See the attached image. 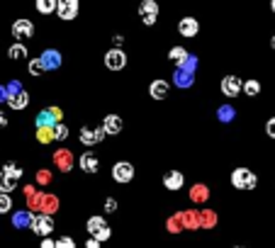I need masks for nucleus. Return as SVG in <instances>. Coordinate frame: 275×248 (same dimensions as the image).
I'll use <instances>...</instances> for the list:
<instances>
[{
    "label": "nucleus",
    "instance_id": "nucleus-1",
    "mask_svg": "<svg viewBox=\"0 0 275 248\" xmlns=\"http://www.w3.org/2000/svg\"><path fill=\"white\" fill-rule=\"evenodd\" d=\"M256 183H258V178L253 175V170H248V168H234V173H231V185H234L236 190H253Z\"/></svg>",
    "mask_w": 275,
    "mask_h": 248
},
{
    "label": "nucleus",
    "instance_id": "nucleus-2",
    "mask_svg": "<svg viewBox=\"0 0 275 248\" xmlns=\"http://www.w3.org/2000/svg\"><path fill=\"white\" fill-rule=\"evenodd\" d=\"M29 229L42 236V239H49V234L54 231V219L49 214H32L29 217Z\"/></svg>",
    "mask_w": 275,
    "mask_h": 248
},
{
    "label": "nucleus",
    "instance_id": "nucleus-3",
    "mask_svg": "<svg viewBox=\"0 0 275 248\" xmlns=\"http://www.w3.org/2000/svg\"><path fill=\"white\" fill-rule=\"evenodd\" d=\"M139 17H141V22L146 27L156 25V20H159V2L156 0H144L139 5Z\"/></svg>",
    "mask_w": 275,
    "mask_h": 248
},
{
    "label": "nucleus",
    "instance_id": "nucleus-4",
    "mask_svg": "<svg viewBox=\"0 0 275 248\" xmlns=\"http://www.w3.org/2000/svg\"><path fill=\"white\" fill-rule=\"evenodd\" d=\"M56 15H58V20H63V22L76 20V15H78V2H76V0H56Z\"/></svg>",
    "mask_w": 275,
    "mask_h": 248
},
{
    "label": "nucleus",
    "instance_id": "nucleus-5",
    "mask_svg": "<svg viewBox=\"0 0 275 248\" xmlns=\"http://www.w3.org/2000/svg\"><path fill=\"white\" fill-rule=\"evenodd\" d=\"M134 178V165L127 163V161H119V163L112 165V180L114 183H132Z\"/></svg>",
    "mask_w": 275,
    "mask_h": 248
},
{
    "label": "nucleus",
    "instance_id": "nucleus-6",
    "mask_svg": "<svg viewBox=\"0 0 275 248\" xmlns=\"http://www.w3.org/2000/svg\"><path fill=\"white\" fill-rule=\"evenodd\" d=\"M105 66H108L110 71H122V68L127 66V54H124L122 49H110V51L105 54Z\"/></svg>",
    "mask_w": 275,
    "mask_h": 248
},
{
    "label": "nucleus",
    "instance_id": "nucleus-7",
    "mask_svg": "<svg viewBox=\"0 0 275 248\" xmlns=\"http://www.w3.org/2000/svg\"><path fill=\"white\" fill-rule=\"evenodd\" d=\"M81 144L85 146H93V144H100L103 139H105V129H103V124L100 127H95V129H90V127H81Z\"/></svg>",
    "mask_w": 275,
    "mask_h": 248
},
{
    "label": "nucleus",
    "instance_id": "nucleus-8",
    "mask_svg": "<svg viewBox=\"0 0 275 248\" xmlns=\"http://www.w3.org/2000/svg\"><path fill=\"white\" fill-rule=\"evenodd\" d=\"M32 34H34V25H32V20H27V17L15 20V25H12V37H15V39H20V44H22V39H29Z\"/></svg>",
    "mask_w": 275,
    "mask_h": 248
},
{
    "label": "nucleus",
    "instance_id": "nucleus-9",
    "mask_svg": "<svg viewBox=\"0 0 275 248\" xmlns=\"http://www.w3.org/2000/svg\"><path fill=\"white\" fill-rule=\"evenodd\" d=\"M241 88H244V81L236 78V76H224V78H221V93H224L226 98H236V95L241 93Z\"/></svg>",
    "mask_w": 275,
    "mask_h": 248
},
{
    "label": "nucleus",
    "instance_id": "nucleus-10",
    "mask_svg": "<svg viewBox=\"0 0 275 248\" xmlns=\"http://www.w3.org/2000/svg\"><path fill=\"white\" fill-rule=\"evenodd\" d=\"M164 185H165V190L178 193V190L185 185V175H183L180 170H168V173L164 175Z\"/></svg>",
    "mask_w": 275,
    "mask_h": 248
},
{
    "label": "nucleus",
    "instance_id": "nucleus-11",
    "mask_svg": "<svg viewBox=\"0 0 275 248\" xmlns=\"http://www.w3.org/2000/svg\"><path fill=\"white\" fill-rule=\"evenodd\" d=\"M178 32H180L185 39H193V37H197V32H200V22H197L195 17H183V20L178 22Z\"/></svg>",
    "mask_w": 275,
    "mask_h": 248
},
{
    "label": "nucleus",
    "instance_id": "nucleus-12",
    "mask_svg": "<svg viewBox=\"0 0 275 248\" xmlns=\"http://www.w3.org/2000/svg\"><path fill=\"white\" fill-rule=\"evenodd\" d=\"M81 170L83 173H88V175H93V173L100 170V161H98V156H95L93 151L81 153Z\"/></svg>",
    "mask_w": 275,
    "mask_h": 248
},
{
    "label": "nucleus",
    "instance_id": "nucleus-13",
    "mask_svg": "<svg viewBox=\"0 0 275 248\" xmlns=\"http://www.w3.org/2000/svg\"><path fill=\"white\" fill-rule=\"evenodd\" d=\"M122 127H124V122H122L119 114H108V117L103 119V129H105V134H119Z\"/></svg>",
    "mask_w": 275,
    "mask_h": 248
},
{
    "label": "nucleus",
    "instance_id": "nucleus-14",
    "mask_svg": "<svg viewBox=\"0 0 275 248\" xmlns=\"http://www.w3.org/2000/svg\"><path fill=\"white\" fill-rule=\"evenodd\" d=\"M39 61H42L44 71H52V68H58V66H61V54L54 51V49H49V51H44V54L39 56Z\"/></svg>",
    "mask_w": 275,
    "mask_h": 248
},
{
    "label": "nucleus",
    "instance_id": "nucleus-15",
    "mask_svg": "<svg viewBox=\"0 0 275 248\" xmlns=\"http://www.w3.org/2000/svg\"><path fill=\"white\" fill-rule=\"evenodd\" d=\"M149 95L154 98V100H165V95H168V83L165 81H154L149 85Z\"/></svg>",
    "mask_w": 275,
    "mask_h": 248
},
{
    "label": "nucleus",
    "instance_id": "nucleus-16",
    "mask_svg": "<svg viewBox=\"0 0 275 248\" xmlns=\"http://www.w3.org/2000/svg\"><path fill=\"white\" fill-rule=\"evenodd\" d=\"M7 105L12 107V110H25L29 105V95L25 90H20V93H15V95H10L7 98Z\"/></svg>",
    "mask_w": 275,
    "mask_h": 248
},
{
    "label": "nucleus",
    "instance_id": "nucleus-17",
    "mask_svg": "<svg viewBox=\"0 0 275 248\" xmlns=\"http://www.w3.org/2000/svg\"><path fill=\"white\" fill-rule=\"evenodd\" d=\"M103 229H108V221L103 219V217H90V219H88V234H90V239L98 236Z\"/></svg>",
    "mask_w": 275,
    "mask_h": 248
},
{
    "label": "nucleus",
    "instance_id": "nucleus-18",
    "mask_svg": "<svg viewBox=\"0 0 275 248\" xmlns=\"http://www.w3.org/2000/svg\"><path fill=\"white\" fill-rule=\"evenodd\" d=\"M168 58H170L173 63H178V66H185L190 56H188V51H185L183 47H173V49L168 51Z\"/></svg>",
    "mask_w": 275,
    "mask_h": 248
},
{
    "label": "nucleus",
    "instance_id": "nucleus-19",
    "mask_svg": "<svg viewBox=\"0 0 275 248\" xmlns=\"http://www.w3.org/2000/svg\"><path fill=\"white\" fill-rule=\"evenodd\" d=\"M0 173H5L7 178H12V180H17V183H20V175H22V165H17V163H5Z\"/></svg>",
    "mask_w": 275,
    "mask_h": 248
},
{
    "label": "nucleus",
    "instance_id": "nucleus-20",
    "mask_svg": "<svg viewBox=\"0 0 275 248\" xmlns=\"http://www.w3.org/2000/svg\"><path fill=\"white\" fill-rule=\"evenodd\" d=\"M15 188H17V180H12V178H7L5 173H0V193L10 195Z\"/></svg>",
    "mask_w": 275,
    "mask_h": 248
},
{
    "label": "nucleus",
    "instance_id": "nucleus-21",
    "mask_svg": "<svg viewBox=\"0 0 275 248\" xmlns=\"http://www.w3.org/2000/svg\"><path fill=\"white\" fill-rule=\"evenodd\" d=\"M10 58H15V61H22V58H27V47L25 44H12L10 47Z\"/></svg>",
    "mask_w": 275,
    "mask_h": 248
},
{
    "label": "nucleus",
    "instance_id": "nucleus-22",
    "mask_svg": "<svg viewBox=\"0 0 275 248\" xmlns=\"http://www.w3.org/2000/svg\"><path fill=\"white\" fill-rule=\"evenodd\" d=\"M37 10L42 15H52L56 12V0H37Z\"/></svg>",
    "mask_w": 275,
    "mask_h": 248
},
{
    "label": "nucleus",
    "instance_id": "nucleus-23",
    "mask_svg": "<svg viewBox=\"0 0 275 248\" xmlns=\"http://www.w3.org/2000/svg\"><path fill=\"white\" fill-rule=\"evenodd\" d=\"M241 90L246 93L248 98H256V95L261 93V83L256 81V78H251V81H246V83H244V88H241Z\"/></svg>",
    "mask_w": 275,
    "mask_h": 248
},
{
    "label": "nucleus",
    "instance_id": "nucleus-24",
    "mask_svg": "<svg viewBox=\"0 0 275 248\" xmlns=\"http://www.w3.org/2000/svg\"><path fill=\"white\" fill-rule=\"evenodd\" d=\"M52 129H54V139H56V141H66V139H68V127H66L63 122L54 124Z\"/></svg>",
    "mask_w": 275,
    "mask_h": 248
},
{
    "label": "nucleus",
    "instance_id": "nucleus-25",
    "mask_svg": "<svg viewBox=\"0 0 275 248\" xmlns=\"http://www.w3.org/2000/svg\"><path fill=\"white\" fill-rule=\"evenodd\" d=\"M37 139H39V144H49V141H54V129H37Z\"/></svg>",
    "mask_w": 275,
    "mask_h": 248
},
{
    "label": "nucleus",
    "instance_id": "nucleus-26",
    "mask_svg": "<svg viewBox=\"0 0 275 248\" xmlns=\"http://www.w3.org/2000/svg\"><path fill=\"white\" fill-rule=\"evenodd\" d=\"M10 209H12V197L0 193V214H7Z\"/></svg>",
    "mask_w": 275,
    "mask_h": 248
},
{
    "label": "nucleus",
    "instance_id": "nucleus-27",
    "mask_svg": "<svg viewBox=\"0 0 275 248\" xmlns=\"http://www.w3.org/2000/svg\"><path fill=\"white\" fill-rule=\"evenodd\" d=\"M29 73H32V76H42V73H44V66H42L39 58H32V61H29Z\"/></svg>",
    "mask_w": 275,
    "mask_h": 248
},
{
    "label": "nucleus",
    "instance_id": "nucleus-28",
    "mask_svg": "<svg viewBox=\"0 0 275 248\" xmlns=\"http://www.w3.org/2000/svg\"><path fill=\"white\" fill-rule=\"evenodd\" d=\"M54 248H76V241H73L71 236H61L54 244Z\"/></svg>",
    "mask_w": 275,
    "mask_h": 248
},
{
    "label": "nucleus",
    "instance_id": "nucleus-29",
    "mask_svg": "<svg viewBox=\"0 0 275 248\" xmlns=\"http://www.w3.org/2000/svg\"><path fill=\"white\" fill-rule=\"evenodd\" d=\"M266 132H268V137H271V139H275V117H271V119H268Z\"/></svg>",
    "mask_w": 275,
    "mask_h": 248
},
{
    "label": "nucleus",
    "instance_id": "nucleus-30",
    "mask_svg": "<svg viewBox=\"0 0 275 248\" xmlns=\"http://www.w3.org/2000/svg\"><path fill=\"white\" fill-rule=\"evenodd\" d=\"M220 114H221V119H224V122H229V119H231V107H221Z\"/></svg>",
    "mask_w": 275,
    "mask_h": 248
},
{
    "label": "nucleus",
    "instance_id": "nucleus-31",
    "mask_svg": "<svg viewBox=\"0 0 275 248\" xmlns=\"http://www.w3.org/2000/svg\"><path fill=\"white\" fill-rule=\"evenodd\" d=\"M112 42H114V49H122V42H124V37H122V34H114V37H112Z\"/></svg>",
    "mask_w": 275,
    "mask_h": 248
},
{
    "label": "nucleus",
    "instance_id": "nucleus-32",
    "mask_svg": "<svg viewBox=\"0 0 275 248\" xmlns=\"http://www.w3.org/2000/svg\"><path fill=\"white\" fill-rule=\"evenodd\" d=\"M105 209H108V212H114V209H117V202H114V199H108V202H105Z\"/></svg>",
    "mask_w": 275,
    "mask_h": 248
},
{
    "label": "nucleus",
    "instance_id": "nucleus-33",
    "mask_svg": "<svg viewBox=\"0 0 275 248\" xmlns=\"http://www.w3.org/2000/svg\"><path fill=\"white\" fill-rule=\"evenodd\" d=\"M54 239H42V248H54Z\"/></svg>",
    "mask_w": 275,
    "mask_h": 248
},
{
    "label": "nucleus",
    "instance_id": "nucleus-34",
    "mask_svg": "<svg viewBox=\"0 0 275 248\" xmlns=\"http://www.w3.org/2000/svg\"><path fill=\"white\" fill-rule=\"evenodd\" d=\"M85 248H100V244L95 239H90V241H85Z\"/></svg>",
    "mask_w": 275,
    "mask_h": 248
},
{
    "label": "nucleus",
    "instance_id": "nucleus-35",
    "mask_svg": "<svg viewBox=\"0 0 275 248\" xmlns=\"http://www.w3.org/2000/svg\"><path fill=\"white\" fill-rule=\"evenodd\" d=\"M5 127H7V117L0 112V129H5Z\"/></svg>",
    "mask_w": 275,
    "mask_h": 248
},
{
    "label": "nucleus",
    "instance_id": "nucleus-36",
    "mask_svg": "<svg viewBox=\"0 0 275 248\" xmlns=\"http://www.w3.org/2000/svg\"><path fill=\"white\" fill-rule=\"evenodd\" d=\"M0 100H7V90H5V88L0 90Z\"/></svg>",
    "mask_w": 275,
    "mask_h": 248
},
{
    "label": "nucleus",
    "instance_id": "nucleus-37",
    "mask_svg": "<svg viewBox=\"0 0 275 248\" xmlns=\"http://www.w3.org/2000/svg\"><path fill=\"white\" fill-rule=\"evenodd\" d=\"M271 47H273V49H275V34H273V39H271Z\"/></svg>",
    "mask_w": 275,
    "mask_h": 248
},
{
    "label": "nucleus",
    "instance_id": "nucleus-38",
    "mask_svg": "<svg viewBox=\"0 0 275 248\" xmlns=\"http://www.w3.org/2000/svg\"><path fill=\"white\" fill-rule=\"evenodd\" d=\"M271 7H273V12H275V0H273V2H271Z\"/></svg>",
    "mask_w": 275,
    "mask_h": 248
},
{
    "label": "nucleus",
    "instance_id": "nucleus-39",
    "mask_svg": "<svg viewBox=\"0 0 275 248\" xmlns=\"http://www.w3.org/2000/svg\"><path fill=\"white\" fill-rule=\"evenodd\" d=\"M234 248H244V246H234Z\"/></svg>",
    "mask_w": 275,
    "mask_h": 248
}]
</instances>
